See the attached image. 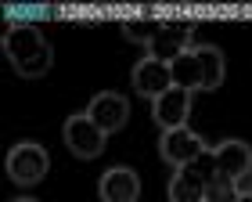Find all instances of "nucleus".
<instances>
[{"label":"nucleus","instance_id":"obj_16","mask_svg":"<svg viewBox=\"0 0 252 202\" xmlns=\"http://www.w3.org/2000/svg\"><path fill=\"white\" fill-rule=\"evenodd\" d=\"M15 202H40V199H29V195H26V199H15Z\"/></svg>","mask_w":252,"mask_h":202},{"label":"nucleus","instance_id":"obj_4","mask_svg":"<svg viewBox=\"0 0 252 202\" xmlns=\"http://www.w3.org/2000/svg\"><path fill=\"white\" fill-rule=\"evenodd\" d=\"M62 141H65V148L72 152L76 159H97V155L105 152L108 134H105V130H97L94 123H90L87 112H76V116H68V119H65V127H62Z\"/></svg>","mask_w":252,"mask_h":202},{"label":"nucleus","instance_id":"obj_11","mask_svg":"<svg viewBox=\"0 0 252 202\" xmlns=\"http://www.w3.org/2000/svg\"><path fill=\"white\" fill-rule=\"evenodd\" d=\"M209 173H198L194 166L177 170L173 181H169V202H205V195H209Z\"/></svg>","mask_w":252,"mask_h":202},{"label":"nucleus","instance_id":"obj_9","mask_svg":"<svg viewBox=\"0 0 252 202\" xmlns=\"http://www.w3.org/2000/svg\"><path fill=\"white\" fill-rule=\"evenodd\" d=\"M101 202H137L141 199V177L133 166H112L97 184Z\"/></svg>","mask_w":252,"mask_h":202},{"label":"nucleus","instance_id":"obj_6","mask_svg":"<svg viewBox=\"0 0 252 202\" xmlns=\"http://www.w3.org/2000/svg\"><path fill=\"white\" fill-rule=\"evenodd\" d=\"M87 116H90V123H94L97 130L116 134V130L126 127V119H130V101L123 94H116V91H101V94L90 98Z\"/></svg>","mask_w":252,"mask_h":202},{"label":"nucleus","instance_id":"obj_3","mask_svg":"<svg viewBox=\"0 0 252 202\" xmlns=\"http://www.w3.org/2000/svg\"><path fill=\"white\" fill-rule=\"evenodd\" d=\"M213 170L216 177H223V181H231L238 188V195L249 192V181H252V148L245 141H220L213 152Z\"/></svg>","mask_w":252,"mask_h":202},{"label":"nucleus","instance_id":"obj_14","mask_svg":"<svg viewBox=\"0 0 252 202\" xmlns=\"http://www.w3.org/2000/svg\"><path fill=\"white\" fill-rule=\"evenodd\" d=\"M158 26H162V22H152V18H133V22H126L123 26V36L126 40H133V43H152V36L158 33Z\"/></svg>","mask_w":252,"mask_h":202},{"label":"nucleus","instance_id":"obj_12","mask_svg":"<svg viewBox=\"0 0 252 202\" xmlns=\"http://www.w3.org/2000/svg\"><path fill=\"white\" fill-rule=\"evenodd\" d=\"M169 72H173V87H180V91H202V62H198V51H184L177 62H169Z\"/></svg>","mask_w":252,"mask_h":202},{"label":"nucleus","instance_id":"obj_2","mask_svg":"<svg viewBox=\"0 0 252 202\" xmlns=\"http://www.w3.org/2000/svg\"><path fill=\"white\" fill-rule=\"evenodd\" d=\"M4 170H7V177H11L15 184L32 188V184H40L43 177H47L51 155H47V148H43V144H36V141H18L15 148L7 152Z\"/></svg>","mask_w":252,"mask_h":202},{"label":"nucleus","instance_id":"obj_1","mask_svg":"<svg viewBox=\"0 0 252 202\" xmlns=\"http://www.w3.org/2000/svg\"><path fill=\"white\" fill-rule=\"evenodd\" d=\"M4 54H7V62L15 65V72L26 76V80H40L54 65L51 40L43 36L36 26H29V22H15L11 29H4Z\"/></svg>","mask_w":252,"mask_h":202},{"label":"nucleus","instance_id":"obj_5","mask_svg":"<svg viewBox=\"0 0 252 202\" xmlns=\"http://www.w3.org/2000/svg\"><path fill=\"white\" fill-rule=\"evenodd\" d=\"M158 155H162L169 166L184 170V166H194L198 159H205L209 148H205V141H202L194 130L180 127V130H166V134H162V141H158Z\"/></svg>","mask_w":252,"mask_h":202},{"label":"nucleus","instance_id":"obj_17","mask_svg":"<svg viewBox=\"0 0 252 202\" xmlns=\"http://www.w3.org/2000/svg\"><path fill=\"white\" fill-rule=\"evenodd\" d=\"M249 195H252V181H249Z\"/></svg>","mask_w":252,"mask_h":202},{"label":"nucleus","instance_id":"obj_13","mask_svg":"<svg viewBox=\"0 0 252 202\" xmlns=\"http://www.w3.org/2000/svg\"><path fill=\"white\" fill-rule=\"evenodd\" d=\"M198 62H202V91H216L227 76V65H223V51L213 47V43H198Z\"/></svg>","mask_w":252,"mask_h":202},{"label":"nucleus","instance_id":"obj_7","mask_svg":"<svg viewBox=\"0 0 252 202\" xmlns=\"http://www.w3.org/2000/svg\"><path fill=\"white\" fill-rule=\"evenodd\" d=\"M130 83H133V91L141 94V98H162L169 87H173V72H169V65L166 62H155V58H141L133 65V72H130Z\"/></svg>","mask_w":252,"mask_h":202},{"label":"nucleus","instance_id":"obj_8","mask_svg":"<svg viewBox=\"0 0 252 202\" xmlns=\"http://www.w3.org/2000/svg\"><path fill=\"white\" fill-rule=\"evenodd\" d=\"M152 116H155L158 127H162V134H166V130L188 127V116H191V94L180 91V87H169L162 98L152 101Z\"/></svg>","mask_w":252,"mask_h":202},{"label":"nucleus","instance_id":"obj_15","mask_svg":"<svg viewBox=\"0 0 252 202\" xmlns=\"http://www.w3.org/2000/svg\"><path fill=\"white\" fill-rule=\"evenodd\" d=\"M234 202H252V195H249V192H242V195H238Z\"/></svg>","mask_w":252,"mask_h":202},{"label":"nucleus","instance_id":"obj_10","mask_svg":"<svg viewBox=\"0 0 252 202\" xmlns=\"http://www.w3.org/2000/svg\"><path fill=\"white\" fill-rule=\"evenodd\" d=\"M184 51H191V26H158V33L148 43V58L155 62H177Z\"/></svg>","mask_w":252,"mask_h":202}]
</instances>
